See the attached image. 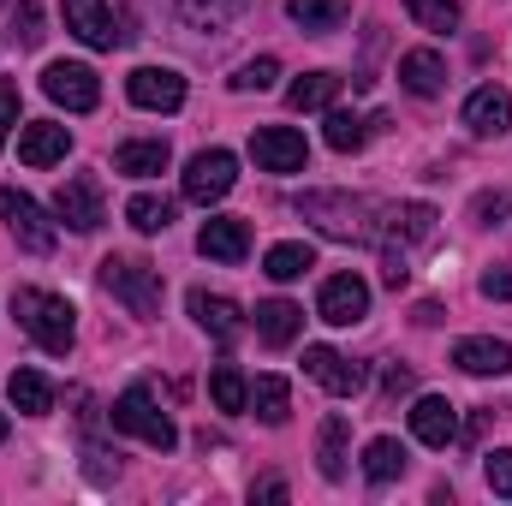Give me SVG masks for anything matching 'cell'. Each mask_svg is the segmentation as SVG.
I'll list each match as a JSON object with an SVG mask.
<instances>
[{"label":"cell","instance_id":"obj_5","mask_svg":"<svg viewBox=\"0 0 512 506\" xmlns=\"http://www.w3.org/2000/svg\"><path fill=\"white\" fill-rule=\"evenodd\" d=\"M0 221L12 227V239H18L30 256H48V251H54V221L42 215V203H36V197H24V191L0 185Z\"/></svg>","mask_w":512,"mask_h":506},{"label":"cell","instance_id":"obj_17","mask_svg":"<svg viewBox=\"0 0 512 506\" xmlns=\"http://www.w3.org/2000/svg\"><path fill=\"white\" fill-rule=\"evenodd\" d=\"M512 120V96L501 84H483V90H471V102H465V126L477 131V137H501Z\"/></svg>","mask_w":512,"mask_h":506},{"label":"cell","instance_id":"obj_20","mask_svg":"<svg viewBox=\"0 0 512 506\" xmlns=\"http://www.w3.org/2000/svg\"><path fill=\"white\" fill-rule=\"evenodd\" d=\"M453 364H459L465 376H507L512 346L507 340H459V346H453Z\"/></svg>","mask_w":512,"mask_h":506},{"label":"cell","instance_id":"obj_10","mask_svg":"<svg viewBox=\"0 0 512 506\" xmlns=\"http://www.w3.org/2000/svg\"><path fill=\"white\" fill-rule=\"evenodd\" d=\"M251 155L262 173H304L310 143H304V131H292V126H262L251 137Z\"/></svg>","mask_w":512,"mask_h":506},{"label":"cell","instance_id":"obj_27","mask_svg":"<svg viewBox=\"0 0 512 506\" xmlns=\"http://www.w3.org/2000/svg\"><path fill=\"white\" fill-rule=\"evenodd\" d=\"M209 399H215V411H245V405H251V381H245V370H239V364H215Z\"/></svg>","mask_w":512,"mask_h":506},{"label":"cell","instance_id":"obj_41","mask_svg":"<svg viewBox=\"0 0 512 506\" xmlns=\"http://www.w3.org/2000/svg\"><path fill=\"white\" fill-rule=\"evenodd\" d=\"M256 501H286V483H280V477H268V483H256Z\"/></svg>","mask_w":512,"mask_h":506},{"label":"cell","instance_id":"obj_4","mask_svg":"<svg viewBox=\"0 0 512 506\" xmlns=\"http://www.w3.org/2000/svg\"><path fill=\"white\" fill-rule=\"evenodd\" d=\"M233 185H239V155H233V149H197V155L185 161V203L209 209V203H221Z\"/></svg>","mask_w":512,"mask_h":506},{"label":"cell","instance_id":"obj_37","mask_svg":"<svg viewBox=\"0 0 512 506\" xmlns=\"http://www.w3.org/2000/svg\"><path fill=\"white\" fill-rule=\"evenodd\" d=\"M483 477H489V489H495L501 501H512V447H501V453L483 459Z\"/></svg>","mask_w":512,"mask_h":506},{"label":"cell","instance_id":"obj_2","mask_svg":"<svg viewBox=\"0 0 512 506\" xmlns=\"http://www.w3.org/2000/svg\"><path fill=\"white\" fill-rule=\"evenodd\" d=\"M114 429H126V435H137V441H149L155 453H173V447H179V429H173V417L155 405L149 387H126V393L114 399Z\"/></svg>","mask_w":512,"mask_h":506},{"label":"cell","instance_id":"obj_6","mask_svg":"<svg viewBox=\"0 0 512 506\" xmlns=\"http://www.w3.org/2000/svg\"><path fill=\"white\" fill-rule=\"evenodd\" d=\"M42 96L60 102L66 114H90V108L102 102V84H96V72H90L84 60H54V66L42 72Z\"/></svg>","mask_w":512,"mask_h":506},{"label":"cell","instance_id":"obj_12","mask_svg":"<svg viewBox=\"0 0 512 506\" xmlns=\"http://www.w3.org/2000/svg\"><path fill=\"white\" fill-rule=\"evenodd\" d=\"M197 251L209 256V262H245L251 256V221H239V215H215V221H203V233H197Z\"/></svg>","mask_w":512,"mask_h":506},{"label":"cell","instance_id":"obj_22","mask_svg":"<svg viewBox=\"0 0 512 506\" xmlns=\"http://www.w3.org/2000/svg\"><path fill=\"white\" fill-rule=\"evenodd\" d=\"M298 328H304V310H298V304H286V298L256 304V334H262V346H292Z\"/></svg>","mask_w":512,"mask_h":506},{"label":"cell","instance_id":"obj_34","mask_svg":"<svg viewBox=\"0 0 512 506\" xmlns=\"http://www.w3.org/2000/svg\"><path fill=\"white\" fill-rule=\"evenodd\" d=\"M393 227H399L411 245H429V239H435V209H429V203H405V209L393 215Z\"/></svg>","mask_w":512,"mask_h":506},{"label":"cell","instance_id":"obj_39","mask_svg":"<svg viewBox=\"0 0 512 506\" xmlns=\"http://www.w3.org/2000/svg\"><path fill=\"white\" fill-rule=\"evenodd\" d=\"M12 126H18V78H0V149H6Z\"/></svg>","mask_w":512,"mask_h":506},{"label":"cell","instance_id":"obj_7","mask_svg":"<svg viewBox=\"0 0 512 506\" xmlns=\"http://www.w3.org/2000/svg\"><path fill=\"white\" fill-rule=\"evenodd\" d=\"M298 215L316 221V227L334 233V239H364V203L346 197V191H304V197H298Z\"/></svg>","mask_w":512,"mask_h":506},{"label":"cell","instance_id":"obj_25","mask_svg":"<svg viewBox=\"0 0 512 506\" xmlns=\"http://www.w3.org/2000/svg\"><path fill=\"white\" fill-rule=\"evenodd\" d=\"M340 84H346V78H334V72H310V78H298V84L286 90V102H292L298 114H316V108H334Z\"/></svg>","mask_w":512,"mask_h":506},{"label":"cell","instance_id":"obj_1","mask_svg":"<svg viewBox=\"0 0 512 506\" xmlns=\"http://www.w3.org/2000/svg\"><path fill=\"white\" fill-rule=\"evenodd\" d=\"M12 316H18V328H24L48 358H66V352H72V340H78L72 304H66V298H54V292L18 286V292H12Z\"/></svg>","mask_w":512,"mask_h":506},{"label":"cell","instance_id":"obj_19","mask_svg":"<svg viewBox=\"0 0 512 506\" xmlns=\"http://www.w3.org/2000/svg\"><path fill=\"white\" fill-rule=\"evenodd\" d=\"M191 316H197L215 340H239V334H245V310H239L233 298H221V292H191Z\"/></svg>","mask_w":512,"mask_h":506},{"label":"cell","instance_id":"obj_30","mask_svg":"<svg viewBox=\"0 0 512 506\" xmlns=\"http://www.w3.org/2000/svg\"><path fill=\"white\" fill-rule=\"evenodd\" d=\"M399 471H405V447H399L393 435H376V441L364 447V477H370V483H393Z\"/></svg>","mask_w":512,"mask_h":506},{"label":"cell","instance_id":"obj_3","mask_svg":"<svg viewBox=\"0 0 512 506\" xmlns=\"http://www.w3.org/2000/svg\"><path fill=\"white\" fill-rule=\"evenodd\" d=\"M102 286L126 304L131 316H155L161 310V274L149 262H137V256H108L102 262Z\"/></svg>","mask_w":512,"mask_h":506},{"label":"cell","instance_id":"obj_31","mask_svg":"<svg viewBox=\"0 0 512 506\" xmlns=\"http://www.w3.org/2000/svg\"><path fill=\"white\" fill-rule=\"evenodd\" d=\"M126 221L137 227V233H167V227H173V203L143 191V197H131L126 203Z\"/></svg>","mask_w":512,"mask_h":506},{"label":"cell","instance_id":"obj_38","mask_svg":"<svg viewBox=\"0 0 512 506\" xmlns=\"http://www.w3.org/2000/svg\"><path fill=\"white\" fill-rule=\"evenodd\" d=\"M507 209H512V197H507V191H477V203H471V221L495 227V221H501Z\"/></svg>","mask_w":512,"mask_h":506},{"label":"cell","instance_id":"obj_14","mask_svg":"<svg viewBox=\"0 0 512 506\" xmlns=\"http://www.w3.org/2000/svg\"><path fill=\"white\" fill-rule=\"evenodd\" d=\"M411 435H417L423 447H453V441H459V411H453V399L423 393V399L411 405Z\"/></svg>","mask_w":512,"mask_h":506},{"label":"cell","instance_id":"obj_33","mask_svg":"<svg viewBox=\"0 0 512 506\" xmlns=\"http://www.w3.org/2000/svg\"><path fill=\"white\" fill-rule=\"evenodd\" d=\"M364 137H370V126H364L358 114H346V108H334V114H328V149L352 155V149H364Z\"/></svg>","mask_w":512,"mask_h":506},{"label":"cell","instance_id":"obj_11","mask_svg":"<svg viewBox=\"0 0 512 506\" xmlns=\"http://www.w3.org/2000/svg\"><path fill=\"white\" fill-rule=\"evenodd\" d=\"M126 96L137 108H149V114H173L185 102V78L173 66H137L126 78Z\"/></svg>","mask_w":512,"mask_h":506},{"label":"cell","instance_id":"obj_15","mask_svg":"<svg viewBox=\"0 0 512 506\" xmlns=\"http://www.w3.org/2000/svg\"><path fill=\"white\" fill-rule=\"evenodd\" d=\"M66 149H72V131L54 126V120H30L18 131V161L24 167H54V161H66Z\"/></svg>","mask_w":512,"mask_h":506},{"label":"cell","instance_id":"obj_18","mask_svg":"<svg viewBox=\"0 0 512 506\" xmlns=\"http://www.w3.org/2000/svg\"><path fill=\"white\" fill-rule=\"evenodd\" d=\"M399 84H405L411 96H441V90H447V66H441V54H435V48H411V54H399Z\"/></svg>","mask_w":512,"mask_h":506},{"label":"cell","instance_id":"obj_16","mask_svg":"<svg viewBox=\"0 0 512 506\" xmlns=\"http://www.w3.org/2000/svg\"><path fill=\"white\" fill-rule=\"evenodd\" d=\"M66 30H72L78 42H90V48H114V42H120L108 0H66Z\"/></svg>","mask_w":512,"mask_h":506},{"label":"cell","instance_id":"obj_24","mask_svg":"<svg viewBox=\"0 0 512 506\" xmlns=\"http://www.w3.org/2000/svg\"><path fill=\"white\" fill-rule=\"evenodd\" d=\"M346 435H352V423L334 411L328 423H322V435H316V465H322V477L328 483H340L346 477Z\"/></svg>","mask_w":512,"mask_h":506},{"label":"cell","instance_id":"obj_35","mask_svg":"<svg viewBox=\"0 0 512 506\" xmlns=\"http://www.w3.org/2000/svg\"><path fill=\"white\" fill-rule=\"evenodd\" d=\"M274 78H280V60H274V54H262V60H251V66L233 78V90H274Z\"/></svg>","mask_w":512,"mask_h":506},{"label":"cell","instance_id":"obj_42","mask_svg":"<svg viewBox=\"0 0 512 506\" xmlns=\"http://www.w3.org/2000/svg\"><path fill=\"white\" fill-rule=\"evenodd\" d=\"M405 387H411V370H399V364H393V370H387V393H405Z\"/></svg>","mask_w":512,"mask_h":506},{"label":"cell","instance_id":"obj_28","mask_svg":"<svg viewBox=\"0 0 512 506\" xmlns=\"http://www.w3.org/2000/svg\"><path fill=\"white\" fill-rule=\"evenodd\" d=\"M286 12H292V24H304L316 36H328V30L346 24V0H286Z\"/></svg>","mask_w":512,"mask_h":506},{"label":"cell","instance_id":"obj_43","mask_svg":"<svg viewBox=\"0 0 512 506\" xmlns=\"http://www.w3.org/2000/svg\"><path fill=\"white\" fill-rule=\"evenodd\" d=\"M191 6H203V12H239L245 0H191Z\"/></svg>","mask_w":512,"mask_h":506},{"label":"cell","instance_id":"obj_9","mask_svg":"<svg viewBox=\"0 0 512 506\" xmlns=\"http://www.w3.org/2000/svg\"><path fill=\"white\" fill-rule=\"evenodd\" d=\"M316 316H322V322H334V328L364 322V316H370V286H364L358 274H328V280H322V292H316Z\"/></svg>","mask_w":512,"mask_h":506},{"label":"cell","instance_id":"obj_8","mask_svg":"<svg viewBox=\"0 0 512 506\" xmlns=\"http://www.w3.org/2000/svg\"><path fill=\"white\" fill-rule=\"evenodd\" d=\"M54 215H60L72 233H96V227L108 221V209H102V179H96V173L66 179V185L54 191Z\"/></svg>","mask_w":512,"mask_h":506},{"label":"cell","instance_id":"obj_21","mask_svg":"<svg viewBox=\"0 0 512 506\" xmlns=\"http://www.w3.org/2000/svg\"><path fill=\"white\" fill-rule=\"evenodd\" d=\"M167 143L161 137H131L120 143V155H114V173H126V179H155V173H167Z\"/></svg>","mask_w":512,"mask_h":506},{"label":"cell","instance_id":"obj_23","mask_svg":"<svg viewBox=\"0 0 512 506\" xmlns=\"http://www.w3.org/2000/svg\"><path fill=\"white\" fill-rule=\"evenodd\" d=\"M6 393H12V405H18L24 417H48V411H54V381L42 376V370H12Z\"/></svg>","mask_w":512,"mask_h":506},{"label":"cell","instance_id":"obj_40","mask_svg":"<svg viewBox=\"0 0 512 506\" xmlns=\"http://www.w3.org/2000/svg\"><path fill=\"white\" fill-rule=\"evenodd\" d=\"M477 286H483V298H507V304H512V262H501V268H489V274H483Z\"/></svg>","mask_w":512,"mask_h":506},{"label":"cell","instance_id":"obj_26","mask_svg":"<svg viewBox=\"0 0 512 506\" xmlns=\"http://www.w3.org/2000/svg\"><path fill=\"white\" fill-rule=\"evenodd\" d=\"M316 268V251L304 245V239H286V245H274V251L262 256V274L268 280H298V274H310Z\"/></svg>","mask_w":512,"mask_h":506},{"label":"cell","instance_id":"obj_36","mask_svg":"<svg viewBox=\"0 0 512 506\" xmlns=\"http://www.w3.org/2000/svg\"><path fill=\"white\" fill-rule=\"evenodd\" d=\"M12 36H18L24 48L42 42V6H36V0H18V12H12Z\"/></svg>","mask_w":512,"mask_h":506},{"label":"cell","instance_id":"obj_44","mask_svg":"<svg viewBox=\"0 0 512 506\" xmlns=\"http://www.w3.org/2000/svg\"><path fill=\"white\" fill-rule=\"evenodd\" d=\"M0 441H6V417H0Z\"/></svg>","mask_w":512,"mask_h":506},{"label":"cell","instance_id":"obj_13","mask_svg":"<svg viewBox=\"0 0 512 506\" xmlns=\"http://www.w3.org/2000/svg\"><path fill=\"white\" fill-rule=\"evenodd\" d=\"M304 376H316L334 399H352L364 387V370L346 352H334V346H304Z\"/></svg>","mask_w":512,"mask_h":506},{"label":"cell","instance_id":"obj_32","mask_svg":"<svg viewBox=\"0 0 512 506\" xmlns=\"http://www.w3.org/2000/svg\"><path fill=\"white\" fill-rule=\"evenodd\" d=\"M405 12H411L423 30H435V36H447V30L459 24V0H405Z\"/></svg>","mask_w":512,"mask_h":506},{"label":"cell","instance_id":"obj_29","mask_svg":"<svg viewBox=\"0 0 512 506\" xmlns=\"http://www.w3.org/2000/svg\"><path fill=\"white\" fill-rule=\"evenodd\" d=\"M251 405H256L262 423H286V411H292V387H286V376H256Z\"/></svg>","mask_w":512,"mask_h":506}]
</instances>
